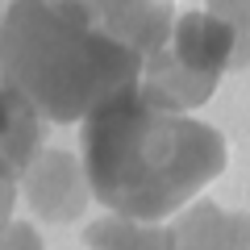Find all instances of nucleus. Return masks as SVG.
<instances>
[{
    "instance_id": "1",
    "label": "nucleus",
    "mask_w": 250,
    "mask_h": 250,
    "mask_svg": "<svg viewBox=\"0 0 250 250\" xmlns=\"http://www.w3.org/2000/svg\"><path fill=\"white\" fill-rule=\"evenodd\" d=\"M175 25V0H9L0 80L42 121L75 125L134 88Z\"/></svg>"
},
{
    "instance_id": "2",
    "label": "nucleus",
    "mask_w": 250,
    "mask_h": 250,
    "mask_svg": "<svg viewBox=\"0 0 250 250\" xmlns=\"http://www.w3.org/2000/svg\"><path fill=\"white\" fill-rule=\"evenodd\" d=\"M80 163L108 213L159 221L225 171V138L208 121L159 108L134 83L80 121Z\"/></svg>"
},
{
    "instance_id": "3",
    "label": "nucleus",
    "mask_w": 250,
    "mask_h": 250,
    "mask_svg": "<svg viewBox=\"0 0 250 250\" xmlns=\"http://www.w3.org/2000/svg\"><path fill=\"white\" fill-rule=\"evenodd\" d=\"M21 196L42 221L62 225V221H75L88 208L92 188H88V175H83V163L71 150L42 146L21 175Z\"/></svg>"
},
{
    "instance_id": "4",
    "label": "nucleus",
    "mask_w": 250,
    "mask_h": 250,
    "mask_svg": "<svg viewBox=\"0 0 250 250\" xmlns=\"http://www.w3.org/2000/svg\"><path fill=\"white\" fill-rule=\"evenodd\" d=\"M159 50L167 54L175 67H184V71H192V75H208V80H221L233 67V59H238V46H233L229 25H225L217 13H208V9L179 13L175 25H171V34H167V42H163Z\"/></svg>"
},
{
    "instance_id": "5",
    "label": "nucleus",
    "mask_w": 250,
    "mask_h": 250,
    "mask_svg": "<svg viewBox=\"0 0 250 250\" xmlns=\"http://www.w3.org/2000/svg\"><path fill=\"white\" fill-rule=\"evenodd\" d=\"M167 250H250V213L196 200L167 225Z\"/></svg>"
},
{
    "instance_id": "6",
    "label": "nucleus",
    "mask_w": 250,
    "mask_h": 250,
    "mask_svg": "<svg viewBox=\"0 0 250 250\" xmlns=\"http://www.w3.org/2000/svg\"><path fill=\"white\" fill-rule=\"evenodd\" d=\"M46 121L29 108L17 88L0 80V184H17L25 175L29 159L42 150Z\"/></svg>"
},
{
    "instance_id": "7",
    "label": "nucleus",
    "mask_w": 250,
    "mask_h": 250,
    "mask_svg": "<svg viewBox=\"0 0 250 250\" xmlns=\"http://www.w3.org/2000/svg\"><path fill=\"white\" fill-rule=\"evenodd\" d=\"M88 250H167V229L154 221H134V217H100L83 229Z\"/></svg>"
},
{
    "instance_id": "8",
    "label": "nucleus",
    "mask_w": 250,
    "mask_h": 250,
    "mask_svg": "<svg viewBox=\"0 0 250 250\" xmlns=\"http://www.w3.org/2000/svg\"><path fill=\"white\" fill-rule=\"evenodd\" d=\"M200 9L217 13V17L229 25L233 46H238V59H233V67H250V0H205Z\"/></svg>"
},
{
    "instance_id": "9",
    "label": "nucleus",
    "mask_w": 250,
    "mask_h": 250,
    "mask_svg": "<svg viewBox=\"0 0 250 250\" xmlns=\"http://www.w3.org/2000/svg\"><path fill=\"white\" fill-rule=\"evenodd\" d=\"M0 250H42L38 229L29 221H9V229L0 233Z\"/></svg>"
},
{
    "instance_id": "10",
    "label": "nucleus",
    "mask_w": 250,
    "mask_h": 250,
    "mask_svg": "<svg viewBox=\"0 0 250 250\" xmlns=\"http://www.w3.org/2000/svg\"><path fill=\"white\" fill-rule=\"evenodd\" d=\"M13 205H17V184H0V233L13 221Z\"/></svg>"
},
{
    "instance_id": "11",
    "label": "nucleus",
    "mask_w": 250,
    "mask_h": 250,
    "mask_svg": "<svg viewBox=\"0 0 250 250\" xmlns=\"http://www.w3.org/2000/svg\"><path fill=\"white\" fill-rule=\"evenodd\" d=\"M0 17H4V0H0Z\"/></svg>"
}]
</instances>
